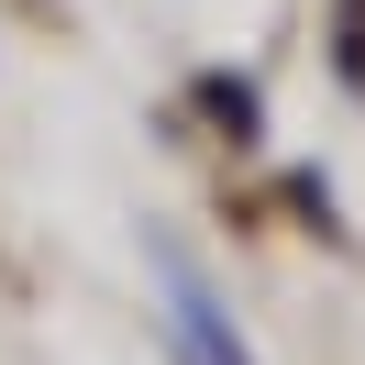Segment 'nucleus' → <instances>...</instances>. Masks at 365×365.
Segmentation results:
<instances>
[{"label": "nucleus", "mask_w": 365, "mask_h": 365, "mask_svg": "<svg viewBox=\"0 0 365 365\" xmlns=\"http://www.w3.org/2000/svg\"><path fill=\"white\" fill-rule=\"evenodd\" d=\"M200 100H210L222 133H255V89H244V78H200Z\"/></svg>", "instance_id": "f03ea898"}, {"label": "nucleus", "mask_w": 365, "mask_h": 365, "mask_svg": "<svg viewBox=\"0 0 365 365\" xmlns=\"http://www.w3.org/2000/svg\"><path fill=\"white\" fill-rule=\"evenodd\" d=\"M155 288H166V332H178V365H255L244 321L222 310V288H210V277L188 266L166 232H155Z\"/></svg>", "instance_id": "f257e3e1"}]
</instances>
